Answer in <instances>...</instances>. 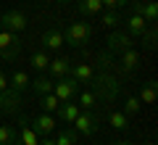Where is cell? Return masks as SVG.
Returning <instances> with one entry per match:
<instances>
[{
  "label": "cell",
  "mask_w": 158,
  "mask_h": 145,
  "mask_svg": "<svg viewBox=\"0 0 158 145\" xmlns=\"http://www.w3.org/2000/svg\"><path fill=\"white\" fill-rule=\"evenodd\" d=\"M108 124H111L116 132H124V129H129V116H127L124 111H111L108 113Z\"/></svg>",
  "instance_id": "cell-19"
},
{
  "label": "cell",
  "mask_w": 158,
  "mask_h": 145,
  "mask_svg": "<svg viewBox=\"0 0 158 145\" xmlns=\"http://www.w3.org/2000/svg\"><path fill=\"white\" fill-rule=\"evenodd\" d=\"M0 27L3 29H8V32H24V29L29 27V19H27V13H21V11H6V13H0Z\"/></svg>",
  "instance_id": "cell-7"
},
{
  "label": "cell",
  "mask_w": 158,
  "mask_h": 145,
  "mask_svg": "<svg viewBox=\"0 0 158 145\" xmlns=\"http://www.w3.org/2000/svg\"><path fill=\"white\" fill-rule=\"evenodd\" d=\"M40 145H56V140H53V134H48V137L40 140Z\"/></svg>",
  "instance_id": "cell-32"
},
{
  "label": "cell",
  "mask_w": 158,
  "mask_h": 145,
  "mask_svg": "<svg viewBox=\"0 0 158 145\" xmlns=\"http://www.w3.org/2000/svg\"><path fill=\"white\" fill-rule=\"evenodd\" d=\"M29 124H32V129L37 134H42V137H48V134H53L56 132V127H58V119L53 116V113H34L32 119H29Z\"/></svg>",
  "instance_id": "cell-8"
},
{
  "label": "cell",
  "mask_w": 158,
  "mask_h": 145,
  "mask_svg": "<svg viewBox=\"0 0 158 145\" xmlns=\"http://www.w3.org/2000/svg\"><path fill=\"white\" fill-rule=\"evenodd\" d=\"M79 108H85V111H95L98 108V95L92 90H85V92H79Z\"/></svg>",
  "instance_id": "cell-23"
},
{
  "label": "cell",
  "mask_w": 158,
  "mask_h": 145,
  "mask_svg": "<svg viewBox=\"0 0 158 145\" xmlns=\"http://www.w3.org/2000/svg\"><path fill=\"white\" fill-rule=\"evenodd\" d=\"M140 63H142V56H140V50H135V48L118 53V66H121V71H137Z\"/></svg>",
  "instance_id": "cell-11"
},
{
  "label": "cell",
  "mask_w": 158,
  "mask_h": 145,
  "mask_svg": "<svg viewBox=\"0 0 158 145\" xmlns=\"http://www.w3.org/2000/svg\"><path fill=\"white\" fill-rule=\"evenodd\" d=\"M74 129H77L79 134H85V137H92V134L100 129V113L82 108V111L77 113V119H74Z\"/></svg>",
  "instance_id": "cell-3"
},
{
  "label": "cell",
  "mask_w": 158,
  "mask_h": 145,
  "mask_svg": "<svg viewBox=\"0 0 158 145\" xmlns=\"http://www.w3.org/2000/svg\"><path fill=\"white\" fill-rule=\"evenodd\" d=\"M19 137V132L13 127H8V124H0V145H13Z\"/></svg>",
  "instance_id": "cell-27"
},
{
  "label": "cell",
  "mask_w": 158,
  "mask_h": 145,
  "mask_svg": "<svg viewBox=\"0 0 158 145\" xmlns=\"http://www.w3.org/2000/svg\"><path fill=\"white\" fill-rule=\"evenodd\" d=\"M106 48H108V53L129 50V48H135V37L127 29H111V34L106 37Z\"/></svg>",
  "instance_id": "cell-4"
},
{
  "label": "cell",
  "mask_w": 158,
  "mask_h": 145,
  "mask_svg": "<svg viewBox=\"0 0 158 145\" xmlns=\"http://www.w3.org/2000/svg\"><path fill=\"white\" fill-rule=\"evenodd\" d=\"M121 21H124V19H121V11H103L100 13V24L108 27V29H116Z\"/></svg>",
  "instance_id": "cell-24"
},
{
  "label": "cell",
  "mask_w": 158,
  "mask_h": 145,
  "mask_svg": "<svg viewBox=\"0 0 158 145\" xmlns=\"http://www.w3.org/2000/svg\"><path fill=\"white\" fill-rule=\"evenodd\" d=\"M40 106H42V111H45V113H56L58 106H61V100H58L53 92H48V95H40Z\"/></svg>",
  "instance_id": "cell-25"
},
{
  "label": "cell",
  "mask_w": 158,
  "mask_h": 145,
  "mask_svg": "<svg viewBox=\"0 0 158 145\" xmlns=\"http://www.w3.org/2000/svg\"><path fill=\"white\" fill-rule=\"evenodd\" d=\"M106 11H124L129 6V0H100Z\"/></svg>",
  "instance_id": "cell-29"
},
{
  "label": "cell",
  "mask_w": 158,
  "mask_h": 145,
  "mask_svg": "<svg viewBox=\"0 0 158 145\" xmlns=\"http://www.w3.org/2000/svg\"><path fill=\"white\" fill-rule=\"evenodd\" d=\"M53 140H56V145H79V132L77 129H61Z\"/></svg>",
  "instance_id": "cell-21"
},
{
  "label": "cell",
  "mask_w": 158,
  "mask_h": 145,
  "mask_svg": "<svg viewBox=\"0 0 158 145\" xmlns=\"http://www.w3.org/2000/svg\"><path fill=\"white\" fill-rule=\"evenodd\" d=\"M69 69H71V61L66 56H58L48 63V77L50 79H63V77H69Z\"/></svg>",
  "instance_id": "cell-12"
},
{
  "label": "cell",
  "mask_w": 158,
  "mask_h": 145,
  "mask_svg": "<svg viewBox=\"0 0 158 145\" xmlns=\"http://www.w3.org/2000/svg\"><path fill=\"white\" fill-rule=\"evenodd\" d=\"M79 3V13L82 16H98L103 11V3L100 0H77Z\"/></svg>",
  "instance_id": "cell-20"
},
{
  "label": "cell",
  "mask_w": 158,
  "mask_h": 145,
  "mask_svg": "<svg viewBox=\"0 0 158 145\" xmlns=\"http://www.w3.org/2000/svg\"><path fill=\"white\" fill-rule=\"evenodd\" d=\"M82 111V108H79V103L77 100H66V103H61V106H58V119H61L63 124H74V119H77V113Z\"/></svg>",
  "instance_id": "cell-15"
},
{
  "label": "cell",
  "mask_w": 158,
  "mask_h": 145,
  "mask_svg": "<svg viewBox=\"0 0 158 145\" xmlns=\"http://www.w3.org/2000/svg\"><path fill=\"white\" fill-rule=\"evenodd\" d=\"M40 42H42V50H56V53L66 45V42H63V32H61V29H56V27H53V29H45Z\"/></svg>",
  "instance_id": "cell-10"
},
{
  "label": "cell",
  "mask_w": 158,
  "mask_h": 145,
  "mask_svg": "<svg viewBox=\"0 0 158 145\" xmlns=\"http://www.w3.org/2000/svg\"><path fill=\"white\" fill-rule=\"evenodd\" d=\"M6 87H8V77L3 74V69H0V92H3Z\"/></svg>",
  "instance_id": "cell-31"
},
{
  "label": "cell",
  "mask_w": 158,
  "mask_h": 145,
  "mask_svg": "<svg viewBox=\"0 0 158 145\" xmlns=\"http://www.w3.org/2000/svg\"><path fill=\"white\" fill-rule=\"evenodd\" d=\"M140 40H145V45H148V48H156V40H158L156 27H153V24H148V29L142 32V37H140Z\"/></svg>",
  "instance_id": "cell-30"
},
{
  "label": "cell",
  "mask_w": 158,
  "mask_h": 145,
  "mask_svg": "<svg viewBox=\"0 0 158 145\" xmlns=\"http://www.w3.org/2000/svg\"><path fill=\"white\" fill-rule=\"evenodd\" d=\"M29 63H32V69H37V71H48L50 56H48V50H34L32 58H29Z\"/></svg>",
  "instance_id": "cell-22"
},
{
  "label": "cell",
  "mask_w": 158,
  "mask_h": 145,
  "mask_svg": "<svg viewBox=\"0 0 158 145\" xmlns=\"http://www.w3.org/2000/svg\"><path fill=\"white\" fill-rule=\"evenodd\" d=\"M92 37V27L87 21H71L63 32V42L71 45V48H85Z\"/></svg>",
  "instance_id": "cell-1"
},
{
  "label": "cell",
  "mask_w": 158,
  "mask_h": 145,
  "mask_svg": "<svg viewBox=\"0 0 158 145\" xmlns=\"http://www.w3.org/2000/svg\"><path fill=\"white\" fill-rule=\"evenodd\" d=\"M124 29H127V32H129L135 40H140L142 32L148 29V21H145L142 16H137V13H129V16L124 19Z\"/></svg>",
  "instance_id": "cell-14"
},
{
  "label": "cell",
  "mask_w": 158,
  "mask_h": 145,
  "mask_svg": "<svg viewBox=\"0 0 158 145\" xmlns=\"http://www.w3.org/2000/svg\"><path fill=\"white\" fill-rule=\"evenodd\" d=\"M13 145H40L37 132L32 129L29 119L21 116V113H19V137H16V143H13Z\"/></svg>",
  "instance_id": "cell-9"
},
{
  "label": "cell",
  "mask_w": 158,
  "mask_h": 145,
  "mask_svg": "<svg viewBox=\"0 0 158 145\" xmlns=\"http://www.w3.org/2000/svg\"><path fill=\"white\" fill-rule=\"evenodd\" d=\"M140 108H142L140 98H137V95H129V98H127V100H124V108H121V111H124L127 116H135V113L140 111Z\"/></svg>",
  "instance_id": "cell-28"
},
{
  "label": "cell",
  "mask_w": 158,
  "mask_h": 145,
  "mask_svg": "<svg viewBox=\"0 0 158 145\" xmlns=\"http://www.w3.org/2000/svg\"><path fill=\"white\" fill-rule=\"evenodd\" d=\"M69 77H74L79 84H92L95 71H92L90 63H71V69H69Z\"/></svg>",
  "instance_id": "cell-13"
},
{
  "label": "cell",
  "mask_w": 158,
  "mask_h": 145,
  "mask_svg": "<svg viewBox=\"0 0 158 145\" xmlns=\"http://www.w3.org/2000/svg\"><path fill=\"white\" fill-rule=\"evenodd\" d=\"M111 145H132V143H127V140H124V143H111Z\"/></svg>",
  "instance_id": "cell-33"
},
{
  "label": "cell",
  "mask_w": 158,
  "mask_h": 145,
  "mask_svg": "<svg viewBox=\"0 0 158 145\" xmlns=\"http://www.w3.org/2000/svg\"><path fill=\"white\" fill-rule=\"evenodd\" d=\"M79 92V82L74 77H63V79H56V84H53V95H56L61 103L66 100H74Z\"/></svg>",
  "instance_id": "cell-6"
},
{
  "label": "cell",
  "mask_w": 158,
  "mask_h": 145,
  "mask_svg": "<svg viewBox=\"0 0 158 145\" xmlns=\"http://www.w3.org/2000/svg\"><path fill=\"white\" fill-rule=\"evenodd\" d=\"M53 84H56V79H50V77H34V79H29V90H32L34 95H48V92H53Z\"/></svg>",
  "instance_id": "cell-16"
},
{
  "label": "cell",
  "mask_w": 158,
  "mask_h": 145,
  "mask_svg": "<svg viewBox=\"0 0 158 145\" xmlns=\"http://www.w3.org/2000/svg\"><path fill=\"white\" fill-rule=\"evenodd\" d=\"M156 95H158L156 79H150V82H145V84L140 87V95H137V98H140L142 106H153V103H156Z\"/></svg>",
  "instance_id": "cell-18"
},
{
  "label": "cell",
  "mask_w": 158,
  "mask_h": 145,
  "mask_svg": "<svg viewBox=\"0 0 158 145\" xmlns=\"http://www.w3.org/2000/svg\"><path fill=\"white\" fill-rule=\"evenodd\" d=\"M56 3H71V0H56Z\"/></svg>",
  "instance_id": "cell-34"
},
{
  "label": "cell",
  "mask_w": 158,
  "mask_h": 145,
  "mask_svg": "<svg viewBox=\"0 0 158 145\" xmlns=\"http://www.w3.org/2000/svg\"><path fill=\"white\" fill-rule=\"evenodd\" d=\"M142 19H145L148 24H153L158 19V3L156 0H145V3H142Z\"/></svg>",
  "instance_id": "cell-26"
},
{
  "label": "cell",
  "mask_w": 158,
  "mask_h": 145,
  "mask_svg": "<svg viewBox=\"0 0 158 145\" xmlns=\"http://www.w3.org/2000/svg\"><path fill=\"white\" fill-rule=\"evenodd\" d=\"M0 113H8V116H19L21 113V92L13 87H6L0 92Z\"/></svg>",
  "instance_id": "cell-5"
},
{
  "label": "cell",
  "mask_w": 158,
  "mask_h": 145,
  "mask_svg": "<svg viewBox=\"0 0 158 145\" xmlns=\"http://www.w3.org/2000/svg\"><path fill=\"white\" fill-rule=\"evenodd\" d=\"M19 53H21V40H19V34L0 27V58L3 61H16Z\"/></svg>",
  "instance_id": "cell-2"
},
{
  "label": "cell",
  "mask_w": 158,
  "mask_h": 145,
  "mask_svg": "<svg viewBox=\"0 0 158 145\" xmlns=\"http://www.w3.org/2000/svg\"><path fill=\"white\" fill-rule=\"evenodd\" d=\"M8 87L19 90V92L29 90V74H27V71H21V69H13L11 77H8Z\"/></svg>",
  "instance_id": "cell-17"
}]
</instances>
